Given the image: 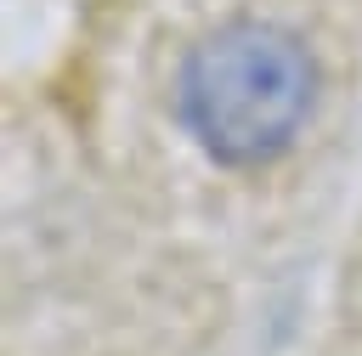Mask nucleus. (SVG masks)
I'll return each mask as SVG.
<instances>
[{
    "instance_id": "nucleus-1",
    "label": "nucleus",
    "mask_w": 362,
    "mask_h": 356,
    "mask_svg": "<svg viewBox=\"0 0 362 356\" xmlns=\"http://www.w3.org/2000/svg\"><path fill=\"white\" fill-rule=\"evenodd\" d=\"M317 96L311 51L260 17H232L209 28L181 62V113L198 147L221 164L277 158Z\"/></svg>"
}]
</instances>
